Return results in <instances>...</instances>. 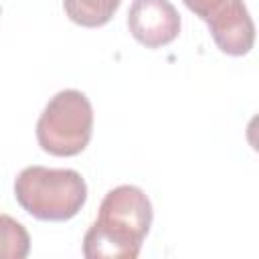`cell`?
<instances>
[{"instance_id": "1", "label": "cell", "mask_w": 259, "mask_h": 259, "mask_svg": "<svg viewBox=\"0 0 259 259\" xmlns=\"http://www.w3.org/2000/svg\"><path fill=\"white\" fill-rule=\"evenodd\" d=\"M152 217V202L142 188L115 186L103 196L99 214L83 237V255L87 259H136Z\"/></svg>"}, {"instance_id": "2", "label": "cell", "mask_w": 259, "mask_h": 259, "mask_svg": "<svg viewBox=\"0 0 259 259\" xmlns=\"http://www.w3.org/2000/svg\"><path fill=\"white\" fill-rule=\"evenodd\" d=\"M18 204L38 221H69L87 200V184L77 170L28 166L14 180Z\"/></svg>"}, {"instance_id": "3", "label": "cell", "mask_w": 259, "mask_h": 259, "mask_svg": "<svg viewBox=\"0 0 259 259\" xmlns=\"http://www.w3.org/2000/svg\"><path fill=\"white\" fill-rule=\"evenodd\" d=\"M93 134V107L77 89L59 91L42 109L36 121L38 146L51 156L81 154Z\"/></svg>"}, {"instance_id": "4", "label": "cell", "mask_w": 259, "mask_h": 259, "mask_svg": "<svg viewBox=\"0 0 259 259\" xmlns=\"http://www.w3.org/2000/svg\"><path fill=\"white\" fill-rule=\"evenodd\" d=\"M188 10L200 16L210 30L217 47L231 55L243 57L253 49L255 24L243 0H182Z\"/></svg>"}, {"instance_id": "5", "label": "cell", "mask_w": 259, "mask_h": 259, "mask_svg": "<svg viewBox=\"0 0 259 259\" xmlns=\"http://www.w3.org/2000/svg\"><path fill=\"white\" fill-rule=\"evenodd\" d=\"M132 36L146 49L170 45L180 32V14L170 0H134L127 10Z\"/></svg>"}, {"instance_id": "6", "label": "cell", "mask_w": 259, "mask_h": 259, "mask_svg": "<svg viewBox=\"0 0 259 259\" xmlns=\"http://www.w3.org/2000/svg\"><path fill=\"white\" fill-rule=\"evenodd\" d=\"M121 0H63L67 16L85 28L103 26L111 20Z\"/></svg>"}, {"instance_id": "7", "label": "cell", "mask_w": 259, "mask_h": 259, "mask_svg": "<svg viewBox=\"0 0 259 259\" xmlns=\"http://www.w3.org/2000/svg\"><path fill=\"white\" fill-rule=\"evenodd\" d=\"M28 251V231L16 219L0 214V259H24Z\"/></svg>"}]
</instances>
